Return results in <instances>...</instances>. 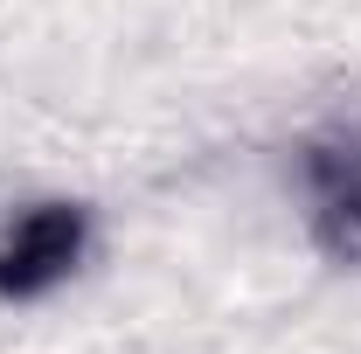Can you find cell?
Returning a JSON list of instances; mask_svg holds the SVG:
<instances>
[{"label":"cell","instance_id":"cell-1","mask_svg":"<svg viewBox=\"0 0 361 354\" xmlns=\"http://www.w3.org/2000/svg\"><path fill=\"white\" fill-rule=\"evenodd\" d=\"M70 250H77V222L70 216H42L28 222L21 236H14V250H7V285H35V278H49V271L70 264Z\"/></svg>","mask_w":361,"mask_h":354}]
</instances>
